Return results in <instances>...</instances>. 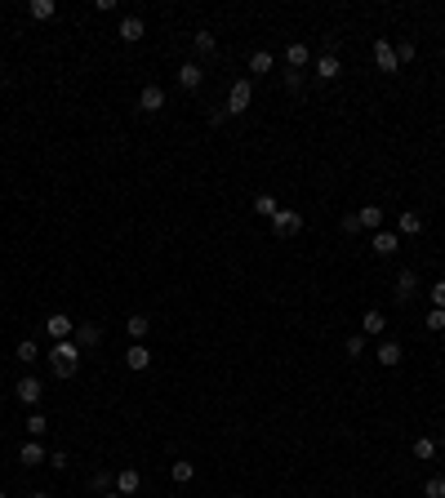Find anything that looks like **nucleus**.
<instances>
[{
    "label": "nucleus",
    "mask_w": 445,
    "mask_h": 498,
    "mask_svg": "<svg viewBox=\"0 0 445 498\" xmlns=\"http://www.w3.org/2000/svg\"><path fill=\"white\" fill-rule=\"evenodd\" d=\"M49 369H54V378H76L80 374V347L71 343V338L54 343L49 347Z\"/></svg>",
    "instance_id": "1"
},
{
    "label": "nucleus",
    "mask_w": 445,
    "mask_h": 498,
    "mask_svg": "<svg viewBox=\"0 0 445 498\" xmlns=\"http://www.w3.org/2000/svg\"><path fill=\"white\" fill-rule=\"evenodd\" d=\"M254 103V80H236L227 89V116H245Z\"/></svg>",
    "instance_id": "2"
},
{
    "label": "nucleus",
    "mask_w": 445,
    "mask_h": 498,
    "mask_svg": "<svg viewBox=\"0 0 445 498\" xmlns=\"http://www.w3.org/2000/svg\"><path fill=\"white\" fill-rule=\"evenodd\" d=\"M14 396H18V405H31V409H36L40 396H45V383H40L36 374H23V378L14 383Z\"/></svg>",
    "instance_id": "3"
},
{
    "label": "nucleus",
    "mask_w": 445,
    "mask_h": 498,
    "mask_svg": "<svg viewBox=\"0 0 445 498\" xmlns=\"http://www.w3.org/2000/svg\"><path fill=\"white\" fill-rule=\"evenodd\" d=\"M71 343H76L80 352H94V347L103 343V325H98V321H76V334H71Z\"/></svg>",
    "instance_id": "4"
},
{
    "label": "nucleus",
    "mask_w": 445,
    "mask_h": 498,
    "mask_svg": "<svg viewBox=\"0 0 445 498\" xmlns=\"http://www.w3.org/2000/svg\"><path fill=\"white\" fill-rule=\"evenodd\" d=\"M272 231L285 240V236H299L303 231V214H294V209H277V218H272Z\"/></svg>",
    "instance_id": "5"
},
{
    "label": "nucleus",
    "mask_w": 445,
    "mask_h": 498,
    "mask_svg": "<svg viewBox=\"0 0 445 498\" xmlns=\"http://www.w3.org/2000/svg\"><path fill=\"white\" fill-rule=\"evenodd\" d=\"M374 67L383 71V76L401 71V62H396V45H392V40H374Z\"/></svg>",
    "instance_id": "6"
},
{
    "label": "nucleus",
    "mask_w": 445,
    "mask_h": 498,
    "mask_svg": "<svg viewBox=\"0 0 445 498\" xmlns=\"http://www.w3.org/2000/svg\"><path fill=\"white\" fill-rule=\"evenodd\" d=\"M415 294H419V276H415V272H410V267H401L396 285H392V299H396L401 307H405L410 299H415Z\"/></svg>",
    "instance_id": "7"
},
{
    "label": "nucleus",
    "mask_w": 445,
    "mask_h": 498,
    "mask_svg": "<svg viewBox=\"0 0 445 498\" xmlns=\"http://www.w3.org/2000/svg\"><path fill=\"white\" fill-rule=\"evenodd\" d=\"M178 85H183V89H187V94H196V89H200V85H205V67H200V62H196V58H187V62H183V67H178Z\"/></svg>",
    "instance_id": "8"
},
{
    "label": "nucleus",
    "mask_w": 445,
    "mask_h": 498,
    "mask_svg": "<svg viewBox=\"0 0 445 498\" xmlns=\"http://www.w3.org/2000/svg\"><path fill=\"white\" fill-rule=\"evenodd\" d=\"M45 334L54 338V343H62V338H71V334H76V321H71V316H62V312H54V316L45 321Z\"/></svg>",
    "instance_id": "9"
},
{
    "label": "nucleus",
    "mask_w": 445,
    "mask_h": 498,
    "mask_svg": "<svg viewBox=\"0 0 445 498\" xmlns=\"http://www.w3.org/2000/svg\"><path fill=\"white\" fill-rule=\"evenodd\" d=\"M139 490H143V472L139 468H121V472H116V494L130 498V494H139Z\"/></svg>",
    "instance_id": "10"
},
{
    "label": "nucleus",
    "mask_w": 445,
    "mask_h": 498,
    "mask_svg": "<svg viewBox=\"0 0 445 498\" xmlns=\"http://www.w3.org/2000/svg\"><path fill=\"white\" fill-rule=\"evenodd\" d=\"M139 107L147 112V116H156V112H161L165 107V89H161V85H143V94H139Z\"/></svg>",
    "instance_id": "11"
},
{
    "label": "nucleus",
    "mask_w": 445,
    "mask_h": 498,
    "mask_svg": "<svg viewBox=\"0 0 445 498\" xmlns=\"http://www.w3.org/2000/svg\"><path fill=\"white\" fill-rule=\"evenodd\" d=\"M374 360H378V365H387V369H396L401 360H405V352H401L396 338H383V343H378V352H374Z\"/></svg>",
    "instance_id": "12"
},
{
    "label": "nucleus",
    "mask_w": 445,
    "mask_h": 498,
    "mask_svg": "<svg viewBox=\"0 0 445 498\" xmlns=\"http://www.w3.org/2000/svg\"><path fill=\"white\" fill-rule=\"evenodd\" d=\"M285 62H290V71H303L307 62H312V49H307L303 40H290V45H285Z\"/></svg>",
    "instance_id": "13"
},
{
    "label": "nucleus",
    "mask_w": 445,
    "mask_h": 498,
    "mask_svg": "<svg viewBox=\"0 0 445 498\" xmlns=\"http://www.w3.org/2000/svg\"><path fill=\"white\" fill-rule=\"evenodd\" d=\"M18 463H23V468H45V445H40V441H27L23 445V450H18Z\"/></svg>",
    "instance_id": "14"
},
{
    "label": "nucleus",
    "mask_w": 445,
    "mask_h": 498,
    "mask_svg": "<svg viewBox=\"0 0 445 498\" xmlns=\"http://www.w3.org/2000/svg\"><path fill=\"white\" fill-rule=\"evenodd\" d=\"M396 245H401V231H374V240H369V249H374L378 258L396 254Z\"/></svg>",
    "instance_id": "15"
},
{
    "label": "nucleus",
    "mask_w": 445,
    "mask_h": 498,
    "mask_svg": "<svg viewBox=\"0 0 445 498\" xmlns=\"http://www.w3.org/2000/svg\"><path fill=\"white\" fill-rule=\"evenodd\" d=\"M143 36H147V27H143V18H139V14L121 18V40H125V45H139Z\"/></svg>",
    "instance_id": "16"
},
{
    "label": "nucleus",
    "mask_w": 445,
    "mask_h": 498,
    "mask_svg": "<svg viewBox=\"0 0 445 498\" xmlns=\"http://www.w3.org/2000/svg\"><path fill=\"white\" fill-rule=\"evenodd\" d=\"M192 49H196V58H214V54H218V40H214V31H205V27H200L196 36H192Z\"/></svg>",
    "instance_id": "17"
},
{
    "label": "nucleus",
    "mask_w": 445,
    "mask_h": 498,
    "mask_svg": "<svg viewBox=\"0 0 445 498\" xmlns=\"http://www.w3.org/2000/svg\"><path fill=\"white\" fill-rule=\"evenodd\" d=\"M312 67H316V76H321V80H338V76H343V62H338L334 54H321Z\"/></svg>",
    "instance_id": "18"
},
{
    "label": "nucleus",
    "mask_w": 445,
    "mask_h": 498,
    "mask_svg": "<svg viewBox=\"0 0 445 498\" xmlns=\"http://www.w3.org/2000/svg\"><path fill=\"white\" fill-rule=\"evenodd\" d=\"M356 218H361V231H383V209H378V205L356 209Z\"/></svg>",
    "instance_id": "19"
},
{
    "label": "nucleus",
    "mask_w": 445,
    "mask_h": 498,
    "mask_svg": "<svg viewBox=\"0 0 445 498\" xmlns=\"http://www.w3.org/2000/svg\"><path fill=\"white\" fill-rule=\"evenodd\" d=\"M125 330H130V338H134V343H143V338H147V330H152V316L134 312L130 321H125Z\"/></svg>",
    "instance_id": "20"
},
{
    "label": "nucleus",
    "mask_w": 445,
    "mask_h": 498,
    "mask_svg": "<svg viewBox=\"0 0 445 498\" xmlns=\"http://www.w3.org/2000/svg\"><path fill=\"white\" fill-rule=\"evenodd\" d=\"M14 360H18V365H36V360H40V343H36V338H23L18 352H14Z\"/></svg>",
    "instance_id": "21"
},
{
    "label": "nucleus",
    "mask_w": 445,
    "mask_h": 498,
    "mask_svg": "<svg viewBox=\"0 0 445 498\" xmlns=\"http://www.w3.org/2000/svg\"><path fill=\"white\" fill-rule=\"evenodd\" d=\"M125 365H130V369H147V365H152V352H147V343H134L130 352H125Z\"/></svg>",
    "instance_id": "22"
},
{
    "label": "nucleus",
    "mask_w": 445,
    "mask_h": 498,
    "mask_svg": "<svg viewBox=\"0 0 445 498\" xmlns=\"http://www.w3.org/2000/svg\"><path fill=\"white\" fill-rule=\"evenodd\" d=\"M272 67H277L272 49H254V54H250V71H254V76H263V71H272Z\"/></svg>",
    "instance_id": "23"
},
{
    "label": "nucleus",
    "mask_w": 445,
    "mask_h": 498,
    "mask_svg": "<svg viewBox=\"0 0 445 498\" xmlns=\"http://www.w3.org/2000/svg\"><path fill=\"white\" fill-rule=\"evenodd\" d=\"M89 490L94 494H107V490H116V472H107V468H98L89 476Z\"/></svg>",
    "instance_id": "24"
},
{
    "label": "nucleus",
    "mask_w": 445,
    "mask_h": 498,
    "mask_svg": "<svg viewBox=\"0 0 445 498\" xmlns=\"http://www.w3.org/2000/svg\"><path fill=\"white\" fill-rule=\"evenodd\" d=\"M27 14L36 18V23H49V18L58 14V5H54V0H31V5H27Z\"/></svg>",
    "instance_id": "25"
},
{
    "label": "nucleus",
    "mask_w": 445,
    "mask_h": 498,
    "mask_svg": "<svg viewBox=\"0 0 445 498\" xmlns=\"http://www.w3.org/2000/svg\"><path fill=\"white\" fill-rule=\"evenodd\" d=\"M277 196H268V192H259V196H254V214H259V218H277Z\"/></svg>",
    "instance_id": "26"
},
{
    "label": "nucleus",
    "mask_w": 445,
    "mask_h": 498,
    "mask_svg": "<svg viewBox=\"0 0 445 498\" xmlns=\"http://www.w3.org/2000/svg\"><path fill=\"white\" fill-rule=\"evenodd\" d=\"M169 476H174V485H187L196 476V463H187V459H178L174 468H169Z\"/></svg>",
    "instance_id": "27"
},
{
    "label": "nucleus",
    "mask_w": 445,
    "mask_h": 498,
    "mask_svg": "<svg viewBox=\"0 0 445 498\" xmlns=\"http://www.w3.org/2000/svg\"><path fill=\"white\" fill-rule=\"evenodd\" d=\"M23 432H27L31 441H40V436H45V432H49V423H45V414H31V418L23 423Z\"/></svg>",
    "instance_id": "28"
},
{
    "label": "nucleus",
    "mask_w": 445,
    "mask_h": 498,
    "mask_svg": "<svg viewBox=\"0 0 445 498\" xmlns=\"http://www.w3.org/2000/svg\"><path fill=\"white\" fill-rule=\"evenodd\" d=\"M437 450H441V445L432 441V436H419V441H415V459H423V463L437 459Z\"/></svg>",
    "instance_id": "29"
},
{
    "label": "nucleus",
    "mask_w": 445,
    "mask_h": 498,
    "mask_svg": "<svg viewBox=\"0 0 445 498\" xmlns=\"http://www.w3.org/2000/svg\"><path fill=\"white\" fill-rule=\"evenodd\" d=\"M387 330V316L383 312H365V334L374 338V334H383Z\"/></svg>",
    "instance_id": "30"
},
{
    "label": "nucleus",
    "mask_w": 445,
    "mask_h": 498,
    "mask_svg": "<svg viewBox=\"0 0 445 498\" xmlns=\"http://www.w3.org/2000/svg\"><path fill=\"white\" fill-rule=\"evenodd\" d=\"M423 498H445V476H428L423 481Z\"/></svg>",
    "instance_id": "31"
},
{
    "label": "nucleus",
    "mask_w": 445,
    "mask_h": 498,
    "mask_svg": "<svg viewBox=\"0 0 445 498\" xmlns=\"http://www.w3.org/2000/svg\"><path fill=\"white\" fill-rule=\"evenodd\" d=\"M419 231H423L419 214H401V236H419Z\"/></svg>",
    "instance_id": "32"
},
{
    "label": "nucleus",
    "mask_w": 445,
    "mask_h": 498,
    "mask_svg": "<svg viewBox=\"0 0 445 498\" xmlns=\"http://www.w3.org/2000/svg\"><path fill=\"white\" fill-rule=\"evenodd\" d=\"M343 352L352 356V360H361V356H365V334H352V338L343 343Z\"/></svg>",
    "instance_id": "33"
},
{
    "label": "nucleus",
    "mask_w": 445,
    "mask_h": 498,
    "mask_svg": "<svg viewBox=\"0 0 445 498\" xmlns=\"http://www.w3.org/2000/svg\"><path fill=\"white\" fill-rule=\"evenodd\" d=\"M415 54H419L415 40H401V45H396V62H401V67H405V62H415Z\"/></svg>",
    "instance_id": "34"
},
{
    "label": "nucleus",
    "mask_w": 445,
    "mask_h": 498,
    "mask_svg": "<svg viewBox=\"0 0 445 498\" xmlns=\"http://www.w3.org/2000/svg\"><path fill=\"white\" fill-rule=\"evenodd\" d=\"M423 325H428L432 334H441V330H445V312H441V307H432V312H428V321H423Z\"/></svg>",
    "instance_id": "35"
},
{
    "label": "nucleus",
    "mask_w": 445,
    "mask_h": 498,
    "mask_svg": "<svg viewBox=\"0 0 445 498\" xmlns=\"http://www.w3.org/2000/svg\"><path fill=\"white\" fill-rule=\"evenodd\" d=\"M285 89H290V94H303V71H285Z\"/></svg>",
    "instance_id": "36"
},
{
    "label": "nucleus",
    "mask_w": 445,
    "mask_h": 498,
    "mask_svg": "<svg viewBox=\"0 0 445 498\" xmlns=\"http://www.w3.org/2000/svg\"><path fill=\"white\" fill-rule=\"evenodd\" d=\"M338 227H343L347 236H356V231H361V218H356V214H343V218H338Z\"/></svg>",
    "instance_id": "37"
},
{
    "label": "nucleus",
    "mask_w": 445,
    "mask_h": 498,
    "mask_svg": "<svg viewBox=\"0 0 445 498\" xmlns=\"http://www.w3.org/2000/svg\"><path fill=\"white\" fill-rule=\"evenodd\" d=\"M49 468H54V472H67V468H71V459H67L62 450H54V454H49Z\"/></svg>",
    "instance_id": "38"
},
{
    "label": "nucleus",
    "mask_w": 445,
    "mask_h": 498,
    "mask_svg": "<svg viewBox=\"0 0 445 498\" xmlns=\"http://www.w3.org/2000/svg\"><path fill=\"white\" fill-rule=\"evenodd\" d=\"M432 307H441V312H445V281L432 285Z\"/></svg>",
    "instance_id": "39"
},
{
    "label": "nucleus",
    "mask_w": 445,
    "mask_h": 498,
    "mask_svg": "<svg viewBox=\"0 0 445 498\" xmlns=\"http://www.w3.org/2000/svg\"><path fill=\"white\" fill-rule=\"evenodd\" d=\"M98 498H125V494H116V490H107V494H98Z\"/></svg>",
    "instance_id": "40"
},
{
    "label": "nucleus",
    "mask_w": 445,
    "mask_h": 498,
    "mask_svg": "<svg viewBox=\"0 0 445 498\" xmlns=\"http://www.w3.org/2000/svg\"><path fill=\"white\" fill-rule=\"evenodd\" d=\"M27 498H49V494H45V490H36V494H27Z\"/></svg>",
    "instance_id": "41"
},
{
    "label": "nucleus",
    "mask_w": 445,
    "mask_h": 498,
    "mask_svg": "<svg viewBox=\"0 0 445 498\" xmlns=\"http://www.w3.org/2000/svg\"><path fill=\"white\" fill-rule=\"evenodd\" d=\"M0 498H9V494H0Z\"/></svg>",
    "instance_id": "42"
}]
</instances>
